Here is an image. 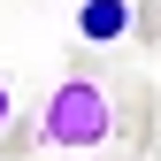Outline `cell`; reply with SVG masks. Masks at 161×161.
I'll list each match as a JSON object with an SVG mask.
<instances>
[{
  "instance_id": "1",
  "label": "cell",
  "mask_w": 161,
  "mask_h": 161,
  "mask_svg": "<svg viewBox=\"0 0 161 161\" xmlns=\"http://www.w3.org/2000/svg\"><path fill=\"white\" fill-rule=\"evenodd\" d=\"M38 138L62 146V153H100L115 138V92L92 85V77H62L38 108Z\"/></svg>"
},
{
  "instance_id": "2",
  "label": "cell",
  "mask_w": 161,
  "mask_h": 161,
  "mask_svg": "<svg viewBox=\"0 0 161 161\" xmlns=\"http://www.w3.org/2000/svg\"><path fill=\"white\" fill-rule=\"evenodd\" d=\"M123 31H130V0H85L77 8V38L85 46H123Z\"/></svg>"
},
{
  "instance_id": "3",
  "label": "cell",
  "mask_w": 161,
  "mask_h": 161,
  "mask_svg": "<svg viewBox=\"0 0 161 161\" xmlns=\"http://www.w3.org/2000/svg\"><path fill=\"white\" fill-rule=\"evenodd\" d=\"M115 130H130V153H146V138H153V85H130V100L115 108Z\"/></svg>"
},
{
  "instance_id": "4",
  "label": "cell",
  "mask_w": 161,
  "mask_h": 161,
  "mask_svg": "<svg viewBox=\"0 0 161 161\" xmlns=\"http://www.w3.org/2000/svg\"><path fill=\"white\" fill-rule=\"evenodd\" d=\"M15 123V92H8V77H0V130Z\"/></svg>"
}]
</instances>
